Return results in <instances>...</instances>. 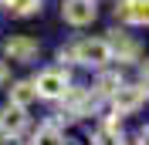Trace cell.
<instances>
[{"label": "cell", "instance_id": "8992f818", "mask_svg": "<svg viewBox=\"0 0 149 145\" xmlns=\"http://www.w3.org/2000/svg\"><path fill=\"white\" fill-rule=\"evenodd\" d=\"M115 17L125 24H149V0H119Z\"/></svg>", "mask_w": 149, "mask_h": 145}, {"label": "cell", "instance_id": "277c9868", "mask_svg": "<svg viewBox=\"0 0 149 145\" xmlns=\"http://www.w3.org/2000/svg\"><path fill=\"white\" fill-rule=\"evenodd\" d=\"M24 128H27V115H24L20 105H7L0 111V135L3 138H17Z\"/></svg>", "mask_w": 149, "mask_h": 145}, {"label": "cell", "instance_id": "9a60e30c", "mask_svg": "<svg viewBox=\"0 0 149 145\" xmlns=\"http://www.w3.org/2000/svg\"><path fill=\"white\" fill-rule=\"evenodd\" d=\"M139 145H149V128H142V132H139Z\"/></svg>", "mask_w": 149, "mask_h": 145}, {"label": "cell", "instance_id": "6da1fadb", "mask_svg": "<svg viewBox=\"0 0 149 145\" xmlns=\"http://www.w3.org/2000/svg\"><path fill=\"white\" fill-rule=\"evenodd\" d=\"M71 54H74V61H78V64L102 68L105 61H112V47H109V41H78Z\"/></svg>", "mask_w": 149, "mask_h": 145}, {"label": "cell", "instance_id": "3957f363", "mask_svg": "<svg viewBox=\"0 0 149 145\" xmlns=\"http://www.w3.org/2000/svg\"><path fill=\"white\" fill-rule=\"evenodd\" d=\"M61 14H65L68 24H74V27H85V24H92L95 20V0H65V7H61Z\"/></svg>", "mask_w": 149, "mask_h": 145}, {"label": "cell", "instance_id": "7a4b0ae2", "mask_svg": "<svg viewBox=\"0 0 149 145\" xmlns=\"http://www.w3.org/2000/svg\"><path fill=\"white\" fill-rule=\"evenodd\" d=\"M142 101H146V88L142 84H119V88L112 91V108H115V115H132Z\"/></svg>", "mask_w": 149, "mask_h": 145}, {"label": "cell", "instance_id": "ba28073f", "mask_svg": "<svg viewBox=\"0 0 149 145\" xmlns=\"http://www.w3.org/2000/svg\"><path fill=\"white\" fill-rule=\"evenodd\" d=\"M3 51H7L10 61H34L37 57V41H31V37H10L7 44H3Z\"/></svg>", "mask_w": 149, "mask_h": 145}, {"label": "cell", "instance_id": "8fae6325", "mask_svg": "<svg viewBox=\"0 0 149 145\" xmlns=\"http://www.w3.org/2000/svg\"><path fill=\"white\" fill-rule=\"evenodd\" d=\"M95 145H122V135L115 125H102L95 132Z\"/></svg>", "mask_w": 149, "mask_h": 145}, {"label": "cell", "instance_id": "4fadbf2b", "mask_svg": "<svg viewBox=\"0 0 149 145\" xmlns=\"http://www.w3.org/2000/svg\"><path fill=\"white\" fill-rule=\"evenodd\" d=\"M7 78H10V68H7V61H0V84L7 81Z\"/></svg>", "mask_w": 149, "mask_h": 145}, {"label": "cell", "instance_id": "5b68a950", "mask_svg": "<svg viewBox=\"0 0 149 145\" xmlns=\"http://www.w3.org/2000/svg\"><path fill=\"white\" fill-rule=\"evenodd\" d=\"M37 95L41 98H61L68 91V74L65 71H44V74H37Z\"/></svg>", "mask_w": 149, "mask_h": 145}, {"label": "cell", "instance_id": "5bb4252c", "mask_svg": "<svg viewBox=\"0 0 149 145\" xmlns=\"http://www.w3.org/2000/svg\"><path fill=\"white\" fill-rule=\"evenodd\" d=\"M142 81H146V88H149V61H142Z\"/></svg>", "mask_w": 149, "mask_h": 145}, {"label": "cell", "instance_id": "7c38bea8", "mask_svg": "<svg viewBox=\"0 0 149 145\" xmlns=\"http://www.w3.org/2000/svg\"><path fill=\"white\" fill-rule=\"evenodd\" d=\"M119 84H122V78H119V74H112V71H105L102 78H98V84H95V88H98V95H112V91L119 88Z\"/></svg>", "mask_w": 149, "mask_h": 145}, {"label": "cell", "instance_id": "52a82bcc", "mask_svg": "<svg viewBox=\"0 0 149 145\" xmlns=\"http://www.w3.org/2000/svg\"><path fill=\"white\" fill-rule=\"evenodd\" d=\"M105 41H109L112 54L119 57V61H136V57H139V44H136L129 34H122V30H109Z\"/></svg>", "mask_w": 149, "mask_h": 145}, {"label": "cell", "instance_id": "30bf717a", "mask_svg": "<svg viewBox=\"0 0 149 145\" xmlns=\"http://www.w3.org/2000/svg\"><path fill=\"white\" fill-rule=\"evenodd\" d=\"M31 145H65V138H61L58 125H41L31 138Z\"/></svg>", "mask_w": 149, "mask_h": 145}, {"label": "cell", "instance_id": "9c48e42d", "mask_svg": "<svg viewBox=\"0 0 149 145\" xmlns=\"http://www.w3.org/2000/svg\"><path fill=\"white\" fill-rule=\"evenodd\" d=\"M41 95H37V84L34 81H17L14 88H10V105H20V108H27L31 101H37Z\"/></svg>", "mask_w": 149, "mask_h": 145}, {"label": "cell", "instance_id": "2e32d148", "mask_svg": "<svg viewBox=\"0 0 149 145\" xmlns=\"http://www.w3.org/2000/svg\"><path fill=\"white\" fill-rule=\"evenodd\" d=\"M65 145H78V142H65Z\"/></svg>", "mask_w": 149, "mask_h": 145}]
</instances>
